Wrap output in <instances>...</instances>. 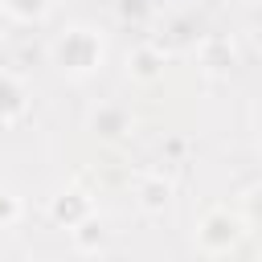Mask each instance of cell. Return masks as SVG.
<instances>
[{
    "instance_id": "obj_10",
    "label": "cell",
    "mask_w": 262,
    "mask_h": 262,
    "mask_svg": "<svg viewBox=\"0 0 262 262\" xmlns=\"http://www.w3.org/2000/svg\"><path fill=\"white\" fill-rule=\"evenodd\" d=\"M53 0H0V12L8 20H20V25H37L45 12H49Z\"/></svg>"
},
{
    "instance_id": "obj_1",
    "label": "cell",
    "mask_w": 262,
    "mask_h": 262,
    "mask_svg": "<svg viewBox=\"0 0 262 262\" xmlns=\"http://www.w3.org/2000/svg\"><path fill=\"white\" fill-rule=\"evenodd\" d=\"M49 57H53V66H57L66 78H78V82H82V78H90V74L102 70V61H106V41H102V33L90 29V25H70L66 33L53 37Z\"/></svg>"
},
{
    "instance_id": "obj_4",
    "label": "cell",
    "mask_w": 262,
    "mask_h": 262,
    "mask_svg": "<svg viewBox=\"0 0 262 262\" xmlns=\"http://www.w3.org/2000/svg\"><path fill=\"white\" fill-rule=\"evenodd\" d=\"M98 213V205H94V196L86 192V188H78V184H70V188H61L57 196H49V221L57 225V229H74V225H82L86 217H94Z\"/></svg>"
},
{
    "instance_id": "obj_6",
    "label": "cell",
    "mask_w": 262,
    "mask_h": 262,
    "mask_svg": "<svg viewBox=\"0 0 262 262\" xmlns=\"http://www.w3.org/2000/svg\"><path fill=\"white\" fill-rule=\"evenodd\" d=\"M164 70H168V53L156 41H143L127 53V78L139 82V86H156L164 78Z\"/></svg>"
},
{
    "instance_id": "obj_3",
    "label": "cell",
    "mask_w": 262,
    "mask_h": 262,
    "mask_svg": "<svg viewBox=\"0 0 262 262\" xmlns=\"http://www.w3.org/2000/svg\"><path fill=\"white\" fill-rule=\"evenodd\" d=\"M135 205H139V213H147V217H164L172 205H176V184L160 172V168H147V172H139L135 176Z\"/></svg>"
},
{
    "instance_id": "obj_8",
    "label": "cell",
    "mask_w": 262,
    "mask_h": 262,
    "mask_svg": "<svg viewBox=\"0 0 262 262\" xmlns=\"http://www.w3.org/2000/svg\"><path fill=\"white\" fill-rule=\"evenodd\" d=\"M90 131H94L102 143H119V139H127V131H131V111L119 106V102H102V106H94V115H90Z\"/></svg>"
},
{
    "instance_id": "obj_2",
    "label": "cell",
    "mask_w": 262,
    "mask_h": 262,
    "mask_svg": "<svg viewBox=\"0 0 262 262\" xmlns=\"http://www.w3.org/2000/svg\"><path fill=\"white\" fill-rule=\"evenodd\" d=\"M246 233H250V225H246V217L237 213V205H233V209H229V205H213V209L201 213L192 242H196V250H201L205 258H225V254H233V250L246 242Z\"/></svg>"
},
{
    "instance_id": "obj_5",
    "label": "cell",
    "mask_w": 262,
    "mask_h": 262,
    "mask_svg": "<svg viewBox=\"0 0 262 262\" xmlns=\"http://www.w3.org/2000/svg\"><path fill=\"white\" fill-rule=\"evenodd\" d=\"M196 66L209 78H229L233 66H237V45L229 37H221V33H205L196 41Z\"/></svg>"
},
{
    "instance_id": "obj_7",
    "label": "cell",
    "mask_w": 262,
    "mask_h": 262,
    "mask_svg": "<svg viewBox=\"0 0 262 262\" xmlns=\"http://www.w3.org/2000/svg\"><path fill=\"white\" fill-rule=\"evenodd\" d=\"M29 106H33V98H29L25 78L12 70H0V127H16L29 115Z\"/></svg>"
},
{
    "instance_id": "obj_9",
    "label": "cell",
    "mask_w": 262,
    "mask_h": 262,
    "mask_svg": "<svg viewBox=\"0 0 262 262\" xmlns=\"http://www.w3.org/2000/svg\"><path fill=\"white\" fill-rule=\"evenodd\" d=\"M70 246H74L78 254H98V250H106V229H102V217L94 213V217H86L82 225H74V229H70Z\"/></svg>"
},
{
    "instance_id": "obj_11",
    "label": "cell",
    "mask_w": 262,
    "mask_h": 262,
    "mask_svg": "<svg viewBox=\"0 0 262 262\" xmlns=\"http://www.w3.org/2000/svg\"><path fill=\"white\" fill-rule=\"evenodd\" d=\"M237 213L246 217L250 229H262V184H250V188L237 196Z\"/></svg>"
},
{
    "instance_id": "obj_12",
    "label": "cell",
    "mask_w": 262,
    "mask_h": 262,
    "mask_svg": "<svg viewBox=\"0 0 262 262\" xmlns=\"http://www.w3.org/2000/svg\"><path fill=\"white\" fill-rule=\"evenodd\" d=\"M20 213H25L20 196H16L12 188H0V229H12V225L20 221Z\"/></svg>"
}]
</instances>
